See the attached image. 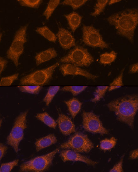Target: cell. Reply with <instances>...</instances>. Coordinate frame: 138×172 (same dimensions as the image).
<instances>
[{
	"label": "cell",
	"mask_w": 138,
	"mask_h": 172,
	"mask_svg": "<svg viewBox=\"0 0 138 172\" xmlns=\"http://www.w3.org/2000/svg\"><path fill=\"white\" fill-rule=\"evenodd\" d=\"M59 65L57 62L46 68L36 71L22 78L21 85H43L48 83L52 78L56 68Z\"/></svg>",
	"instance_id": "obj_5"
},
{
	"label": "cell",
	"mask_w": 138,
	"mask_h": 172,
	"mask_svg": "<svg viewBox=\"0 0 138 172\" xmlns=\"http://www.w3.org/2000/svg\"><path fill=\"white\" fill-rule=\"evenodd\" d=\"M60 88L59 86H50L48 89V91L43 99V101L48 106Z\"/></svg>",
	"instance_id": "obj_22"
},
{
	"label": "cell",
	"mask_w": 138,
	"mask_h": 172,
	"mask_svg": "<svg viewBox=\"0 0 138 172\" xmlns=\"http://www.w3.org/2000/svg\"><path fill=\"white\" fill-rule=\"evenodd\" d=\"M19 73H17L11 76L2 78L0 82V85H11L14 80L17 79Z\"/></svg>",
	"instance_id": "obj_31"
},
{
	"label": "cell",
	"mask_w": 138,
	"mask_h": 172,
	"mask_svg": "<svg viewBox=\"0 0 138 172\" xmlns=\"http://www.w3.org/2000/svg\"><path fill=\"white\" fill-rule=\"evenodd\" d=\"M93 147L87 136L80 133H76L60 146V148L72 149L77 152H88Z\"/></svg>",
	"instance_id": "obj_8"
},
{
	"label": "cell",
	"mask_w": 138,
	"mask_h": 172,
	"mask_svg": "<svg viewBox=\"0 0 138 172\" xmlns=\"http://www.w3.org/2000/svg\"><path fill=\"white\" fill-rule=\"evenodd\" d=\"M107 19L110 25L114 27L118 34L133 42L135 31L138 23L137 8L120 11L112 14Z\"/></svg>",
	"instance_id": "obj_2"
},
{
	"label": "cell",
	"mask_w": 138,
	"mask_h": 172,
	"mask_svg": "<svg viewBox=\"0 0 138 172\" xmlns=\"http://www.w3.org/2000/svg\"><path fill=\"white\" fill-rule=\"evenodd\" d=\"M108 86H98L94 92V97L91 101L95 102L99 101L104 96L109 88Z\"/></svg>",
	"instance_id": "obj_26"
},
{
	"label": "cell",
	"mask_w": 138,
	"mask_h": 172,
	"mask_svg": "<svg viewBox=\"0 0 138 172\" xmlns=\"http://www.w3.org/2000/svg\"><path fill=\"white\" fill-rule=\"evenodd\" d=\"M108 0H98L94 6V11L91 14L93 16L99 14L104 10Z\"/></svg>",
	"instance_id": "obj_27"
},
{
	"label": "cell",
	"mask_w": 138,
	"mask_h": 172,
	"mask_svg": "<svg viewBox=\"0 0 138 172\" xmlns=\"http://www.w3.org/2000/svg\"><path fill=\"white\" fill-rule=\"evenodd\" d=\"M64 102L67 105L69 111L72 118H74L81 109L82 103L75 98L68 100L65 101Z\"/></svg>",
	"instance_id": "obj_17"
},
{
	"label": "cell",
	"mask_w": 138,
	"mask_h": 172,
	"mask_svg": "<svg viewBox=\"0 0 138 172\" xmlns=\"http://www.w3.org/2000/svg\"><path fill=\"white\" fill-rule=\"evenodd\" d=\"M114 112L119 121L133 127L135 117L138 109V97L135 94L127 95L114 100L107 105Z\"/></svg>",
	"instance_id": "obj_1"
},
{
	"label": "cell",
	"mask_w": 138,
	"mask_h": 172,
	"mask_svg": "<svg viewBox=\"0 0 138 172\" xmlns=\"http://www.w3.org/2000/svg\"><path fill=\"white\" fill-rule=\"evenodd\" d=\"M36 31L49 41L56 42V35L47 26L37 28Z\"/></svg>",
	"instance_id": "obj_19"
},
{
	"label": "cell",
	"mask_w": 138,
	"mask_h": 172,
	"mask_svg": "<svg viewBox=\"0 0 138 172\" xmlns=\"http://www.w3.org/2000/svg\"><path fill=\"white\" fill-rule=\"evenodd\" d=\"M117 140L114 137L109 139H106L103 140L100 142V148L104 150H109L115 146Z\"/></svg>",
	"instance_id": "obj_23"
},
{
	"label": "cell",
	"mask_w": 138,
	"mask_h": 172,
	"mask_svg": "<svg viewBox=\"0 0 138 172\" xmlns=\"http://www.w3.org/2000/svg\"><path fill=\"white\" fill-rule=\"evenodd\" d=\"M18 161V159H16L9 162L2 164L0 167V172H10L13 168L17 165Z\"/></svg>",
	"instance_id": "obj_33"
},
{
	"label": "cell",
	"mask_w": 138,
	"mask_h": 172,
	"mask_svg": "<svg viewBox=\"0 0 138 172\" xmlns=\"http://www.w3.org/2000/svg\"><path fill=\"white\" fill-rule=\"evenodd\" d=\"M28 26V24H26L21 27L16 32L6 53L7 58L11 60L16 67L18 65L19 58L24 51V45L27 42L26 32Z\"/></svg>",
	"instance_id": "obj_4"
},
{
	"label": "cell",
	"mask_w": 138,
	"mask_h": 172,
	"mask_svg": "<svg viewBox=\"0 0 138 172\" xmlns=\"http://www.w3.org/2000/svg\"><path fill=\"white\" fill-rule=\"evenodd\" d=\"M8 63V61L5 59L0 57V73H1L5 69L6 65Z\"/></svg>",
	"instance_id": "obj_35"
},
{
	"label": "cell",
	"mask_w": 138,
	"mask_h": 172,
	"mask_svg": "<svg viewBox=\"0 0 138 172\" xmlns=\"http://www.w3.org/2000/svg\"><path fill=\"white\" fill-rule=\"evenodd\" d=\"M138 71V64L136 63L132 64L130 67L129 73H137Z\"/></svg>",
	"instance_id": "obj_37"
},
{
	"label": "cell",
	"mask_w": 138,
	"mask_h": 172,
	"mask_svg": "<svg viewBox=\"0 0 138 172\" xmlns=\"http://www.w3.org/2000/svg\"><path fill=\"white\" fill-rule=\"evenodd\" d=\"M60 156L63 162L68 161H80L93 166L98 163L97 162L93 161L73 150L67 149L62 150L60 153Z\"/></svg>",
	"instance_id": "obj_12"
},
{
	"label": "cell",
	"mask_w": 138,
	"mask_h": 172,
	"mask_svg": "<svg viewBox=\"0 0 138 172\" xmlns=\"http://www.w3.org/2000/svg\"><path fill=\"white\" fill-rule=\"evenodd\" d=\"M60 70L64 76L67 75H79L92 80H94L98 77V76L93 75L78 66L71 63L62 64L61 66Z\"/></svg>",
	"instance_id": "obj_11"
},
{
	"label": "cell",
	"mask_w": 138,
	"mask_h": 172,
	"mask_svg": "<svg viewBox=\"0 0 138 172\" xmlns=\"http://www.w3.org/2000/svg\"><path fill=\"white\" fill-rule=\"evenodd\" d=\"M87 87V86H65L61 90L62 91L70 92L73 95L75 96L84 90Z\"/></svg>",
	"instance_id": "obj_29"
},
{
	"label": "cell",
	"mask_w": 138,
	"mask_h": 172,
	"mask_svg": "<svg viewBox=\"0 0 138 172\" xmlns=\"http://www.w3.org/2000/svg\"><path fill=\"white\" fill-rule=\"evenodd\" d=\"M56 122L60 131L64 135H68L75 131L74 124L67 116L59 114Z\"/></svg>",
	"instance_id": "obj_13"
},
{
	"label": "cell",
	"mask_w": 138,
	"mask_h": 172,
	"mask_svg": "<svg viewBox=\"0 0 138 172\" xmlns=\"http://www.w3.org/2000/svg\"><path fill=\"white\" fill-rule=\"evenodd\" d=\"M82 32L83 40L86 45L102 49L108 48V44L103 40L99 31L93 26L84 25Z\"/></svg>",
	"instance_id": "obj_9"
},
{
	"label": "cell",
	"mask_w": 138,
	"mask_h": 172,
	"mask_svg": "<svg viewBox=\"0 0 138 172\" xmlns=\"http://www.w3.org/2000/svg\"><path fill=\"white\" fill-rule=\"evenodd\" d=\"M123 157L124 156H123L119 161L110 170V172H122L123 171L122 168Z\"/></svg>",
	"instance_id": "obj_34"
},
{
	"label": "cell",
	"mask_w": 138,
	"mask_h": 172,
	"mask_svg": "<svg viewBox=\"0 0 138 172\" xmlns=\"http://www.w3.org/2000/svg\"><path fill=\"white\" fill-rule=\"evenodd\" d=\"M17 87L22 92L34 94H38L42 88L40 86H18Z\"/></svg>",
	"instance_id": "obj_28"
},
{
	"label": "cell",
	"mask_w": 138,
	"mask_h": 172,
	"mask_svg": "<svg viewBox=\"0 0 138 172\" xmlns=\"http://www.w3.org/2000/svg\"><path fill=\"white\" fill-rule=\"evenodd\" d=\"M124 69L121 71L119 75L115 78L113 82L110 84L108 90L109 91L118 89L123 85V72Z\"/></svg>",
	"instance_id": "obj_25"
},
{
	"label": "cell",
	"mask_w": 138,
	"mask_h": 172,
	"mask_svg": "<svg viewBox=\"0 0 138 172\" xmlns=\"http://www.w3.org/2000/svg\"><path fill=\"white\" fill-rule=\"evenodd\" d=\"M57 149L48 154L36 157L23 163L20 166L21 172H43L50 166L55 155L59 151Z\"/></svg>",
	"instance_id": "obj_3"
},
{
	"label": "cell",
	"mask_w": 138,
	"mask_h": 172,
	"mask_svg": "<svg viewBox=\"0 0 138 172\" xmlns=\"http://www.w3.org/2000/svg\"><path fill=\"white\" fill-rule=\"evenodd\" d=\"M120 1H121V0H110L109 1V5H111V4H113L114 3H117L118 2H119Z\"/></svg>",
	"instance_id": "obj_39"
},
{
	"label": "cell",
	"mask_w": 138,
	"mask_h": 172,
	"mask_svg": "<svg viewBox=\"0 0 138 172\" xmlns=\"http://www.w3.org/2000/svg\"><path fill=\"white\" fill-rule=\"evenodd\" d=\"M57 141L56 136L52 134L37 139L35 143L36 150L38 151L42 149L54 144Z\"/></svg>",
	"instance_id": "obj_16"
},
{
	"label": "cell",
	"mask_w": 138,
	"mask_h": 172,
	"mask_svg": "<svg viewBox=\"0 0 138 172\" xmlns=\"http://www.w3.org/2000/svg\"><path fill=\"white\" fill-rule=\"evenodd\" d=\"M87 0H66L62 2L61 4L71 6L73 9L78 8L84 4Z\"/></svg>",
	"instance_id": "obj_32"
},
{
	"label": "cell",
	"mask_w": 138,
	"mask_h": 172,
	"mask_svg": "<svg viewBox=\"0 0 138 172\" xmlns=\"http://www.w3.org/2000/svg\"><path fill=\"white\" fill-rule=\"evenodd\" d=\"M60 0H50L47 6L43 13L47 20L51 16L52 13L59 4Z\"/></svg>",
	"instance_id": "obj_24"
},
{
	"label": "cell",
	"mask_w": 138,
	"mask_h": 172,
	"mask_svg": "<svg viewBox=\"0 0 138 172\" xmlns=\"http://www.w3.org/2000/svg\"><path fill=\"white\" fill-rule=\"evenodd\" d=\"M138 156V149L132 151L130 153L129 158L130 159H135L137 158Z\"/></svg>",
	"instance_id": "obj_38"
},
{
	"label": "cell",
	"mask_w": 138,
	"mask_h": 172,
	"mask_svg": "<svg viewBox=\"0 0 138 172\" xmlns=\"http://www.w3.org/2000/svg\"><path fill=\"white\" fill-rule=\"evenodd\" d=\"M26 111L20 114L16 118L13 126L7 138V144L12 146L17 153L19 143L24 137V131L27 128Z\"/></svg>",
	"instance_id": "obj_6"
},
{
	"label": "cell",
	"mask_w": 138,
	"mask_h": 172,
	"mask_svg": "<svg viewBox=\"0 0 138 172\" xmlns=\"http://www.w3.org/2000/svg\"><path fill=\"white\" fill-rule=\"evenodd\" d=\"M117 53L114 51L104 53L100 56V62L104 64H110L115 59Z\"/></svg>",
	"instance_id": "obj_21"
},
{
	"label": "cell",
	"mask_w": 138,
	"mask_h": 172,
	"mask_svg": "<svg viewBox=\"0 0 138 172\" xmlns=\"http://www.w3.org/2000/svg\"><path fill=\"white\" fill-rule=\"evenodd\" d=\"M61 46L65 49H68L75 46V40L71 33L62 28H59L56 34Z\"/></svg>",
	"instance_id": "obj_14"
},
{
	"label": "cell",
	"mask_w": 138,
	"mask_h": 172,
	"mask_svg": "<svg viewBox=\"0 0 138 172\" xmlns=\"http://www.w3.org/2000/svg\"><path fill=\"white\" fill-rule=\"evenodd\" d=\"M60 61L71 63L78 67H87L89 66L94 61V59L87 49L77 46L61 58Z\"/></svg>",
	"instance_id": "obj_7"
},
{
	"label": "cell",
	"mask_w": 138,
	"mask_h": 172,
	"mask_svg": "<svg viewBox=\"0 0 138 172\" xmlns=\"http://www.w3.org/2000/svg\"><path fill=\"white\" fill-rule=\"evenodd\" d=\"M8 149V147L5 145H4L3 144L0 143V160L4 156L7 150Z\"/></svg>",
	"instance_id": "obj_36"
},
{
	"label": "cell",
	"mask_w": 138,
	"mask_h": 172,
	"mask_svg": "<svg viewBox=\"0 0 138 172\" xmlns=\"http://www.w3.org/2000/svg\"><path fill=\"white\" fill-rule=\"evenodd\" d=\"M18 1L22 6L34 8H38L42 2L40 0H19Z\"/></svg>",
	"instance_id": "obj_30"
},
{
	"label": "cell",
	"mask_w": 138,
	"mask_h": 172,
	"mask_svg": "<svg viewBox=\"0 0 138 172\" xmlns=\"http://www.w3.org/2000/svg\"><path fill=\"white\" fill-rule=\"evenodd\" d=\"M82 124L86 131L101 134H108V131L104 128L99 117L92 112L83 111Z\"/></svg>",
	"instance_id": "obj_10"
},
{
	"label": "cell",
	"mask_w": 138,
	"mask_h": 172,
	"mask_svg": "<svg viewBox=\"0 0 138 172\" xmlns=\"http://www.w3.org/2000/svg\"><path fill=\"white\" fill-rule=\"evenodd\" d=\"M57 53L53 48H49L45 50L37 53L35 58L37 65L50 60L56 57Z\"/></svg>",
	"instance_id": "obj_15"
},
{
	"label": "cell",
	"mask_w": 138,
	"mask_h": 172,
	"mask_svg": "<svg viewBox=\"0 0 138 172\" xmlns=\"http://www.w3.org/2000/svg\"><path fill=\"white\" fill-rule=\"evenodd\" d=\"M36 117L49 127L55 129L56 123L55 120L46 112L37 114Z\"/></svg>",
	"instance_id": "obj_20"
},
{
	"label": "cell",
	"mask_w": 138,
	"mask_h": 172,
	"mask_svg": "<svg viewBox=\"0 0 138 172\" xmlns=\"http://www.w3.org/2000/svg\"><path fill=\"white\" fill-rule=\"evenodd\" d=\"M70 27L74 32L80 24L82 17L75 12H72L69 14L65 15Z\"/></svg>",
	"instance_id": "obj_18"
}]
</instances>
